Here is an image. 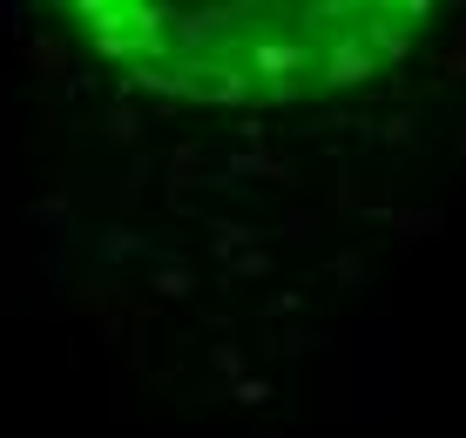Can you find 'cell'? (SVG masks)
<instances>
[{"instance_id": "cell-1", "label": "cell", "mask_w": 466, "mask_h": 438, "mask_svg": "<svg viewBox=\"0 0 466 438\" xmlns=\"http://www.w3.org/2000/svg\"><path fill=\"white\" fill-rule=\"evenodd\" d=\"M102 61L203 108H291L365 88L420 47L440 0H61Z\"/></svg>"}]
</instances>
